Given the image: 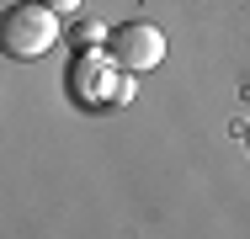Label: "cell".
<instances>
[{"label":"cell","mask_w":250,"mask_h":239,"mask_svg":"<svg viewBox=\"0 0 250 239\" xmlns=\"http://www.w3.org/2000/svg\"><path fill=\"white\" fill-rule=\"evenodd\" d=\"M59 43V11H48L43 0H21L0 16V48L5 59H43Z\"/></svg>","instance_id":"1"},{"label":"cell","mask_w":250,"mask_h":239,"mask_svg":"<svg viewBox=\"0 0 250 239\" xmlns=\"http://www.w3.org/2000/svg\"><path fill=\"white\" fill-rule=\"evenodd\" d=\"M117 69H154L165 59V32L149 27V21H123L117 32H106V48H101Z\"/></svg>","instance_id":"2"},{"label":"cell","mask_w":250,"mask_h":239,"mask_svg":"<svg viewBox=\"0 0 250 239\" xmlns=\"http://www.w3.org/2000/svg\"><path fill=\"white\" fill-rule=\"evenodd\" d=\"M43 5H48V11H59V16H75V11H80V0H43Z\"/></svg>","instance_id":"3"}]
</instances>
